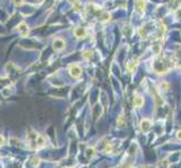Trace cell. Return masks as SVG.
<instances>
[{
	"instance_id": "e0dca14e",
	"label": "cell",
	"mask_w": 181,
	"mask_h": 168,
	"mask_svg": "<svg viewBox=\"0 0 181 168\" xmlns=\"http://www.w3.org/2000/svg\"><path fill=\"white\" fill-rule=\"evenodd\" d=\"M14 1V3L16 5V6H20L21 3H23V0H12Z\"/></svg>"
},
{
	"instance_id": "8fae6325",
	"label": "cell",
	"mask_w": 181,
	"mask_h": 168,
	"mask_svg": "<svg viewBox=\"0 0 181 168\" xmlns=\"http://www.w3.org/2000/svg\"><path fill=\"white\" fill-rule=\"evenodd\" d=\"M124 121H125L124 116H123V114H119V116H118V118H117V126H118V127H123V126H124Z\"/></svg>"
},
{
	"instance_id": "2e32d148",
	"label": "cell",
	"mask_w": 181,
	"mask_h": 168,
	"mask_svg": "<svg viewBox=\"0 0 181 168\" xmlns=\"http://www.w3.org/2000/svg\"><path fill=\"white\" fill-rule=\"evenodd\" d=\"M110 20V15L108 12H106L103 16V21H109Z\"/></svg>"
},
{
	"instance_id": "4fadbf2b",
	"label": "cell",
	"mask_w": 181,
	"mask_h": 168,
	"mask_svg": "<svg viewBox=\"0 0 181 168\" xmlns=\"http://www.w3.org/2000/svg\"><path fill=\"white\" fill-rule=\"evenodd\" d=\"M32 160H33V161H32V164H33L34 166H38V165H40V162H41V159H40L38 157H33Z\"/></svg>"
},
{
	"instance_id": "30bf717a",
	"label": "cell",
	"mask_w": 181,
	"mask_h": 168,
	"mask_svg": "<svg viewBox=\"0 0 181 168\" xmlns=\"http://www.w3.org/2000/svg\"><path fill=\"white\" fill-rule=\"evenodd\" d=\"M143 104H144V99H143L141 95H136V96L134 98V105H135L136 108H141Z\"/></svg>"
},
{
	"instance_id": "ffe728a7",
	"label": "cell",
	"mask_w": 181,
	"mask_h": 168,
	"mask_svg": "<svg viewBox=\"0 0 181 168\" xmlns=\"http://www.w3.org/2000/svg\"><path fill=\"white\" fill-rule=\"evenodd\" d=\"M177 137H178V139H180L181 140V130H179V131L177 132Z\"/></svg>"
},
{
	"instance_id": "3957f363",
	"label": "cell",
	"mask_w": 181,
	"mask_h": 168,
	"mask_svg": "<svg viewBox=\"0 0 181 168\" xmlns=\"http://www.w3.org/2000/svg\"><path fill=\"white\" fill-rule=\"evenodd\" d=\"M69 73L70 75L74 78H78L81 76V73H82V70L81 67L77 65V64H70L69 65Z\"/></svg>"
},
{
	"instance_id": "7a4b0ae2",
	"label": "cell",
	"mask_w": 181,
	"mask_h": 168,
	"mask_svg": "<svg viewBox=\"0 0 181 168\" xmlns=\"http://www.w3.org/2000/svg\"><path fill=\"white\" fill-rule=\"evenodd\" d=\"M27 141L28 146L32 149H40L45 146V139L41 134L36 132L34 130H29L27 134Z\"/></svg>"
},
{
	"instance_id": "9c48e42d",
	"label": "cell",
	"mask_w": 181,
	"mask_h": 168,
	"mask_svg": "<svg viewBox=\"0 0 181 168\" xmlns=\"http://www.w3.org/2000/svg\"><path fill=\"white\" fill-rule=\"evenodd\" d=\"M138 59H134V61H130V62H128L127 63V65H126V68H127V71L128 72H133L135 68H136V66H137V63Z\"/></svg>"
},
{
	"instance_id": "d6986e66",
	"label": "cell",
	"mask_w": 181,
	"mask_h": 168,
	"mask_svg": "<svg viewBox=\"0 0 181 168\" xmlns=\"http://www.w3.org/2000/svg\"><path fill=\"white\" fill-rule=\"evenodd\" d=\"M112 151V146L110 145H107V147H106V152H110Z\"/></svg>"
},
{
	"instance_id": "277c9868",
	"label": "cell",
	"mask_w": 181,
	"mask_h": 168,
	"mask_svg": "<svg viewBox=\"0 0 181 168\" xmlns=\"http://www.w3.org/2000/svg\"><path fill=\"white\" fill-rule=\"evenodd\" d=\"M74 36L79 39H83L87 36V29L85 27H77L74 29Z\"/></svg>"
},
{
	"instance_id": "8992f818",
	"label": "cell",
	"mask_w": 181,
	"mask_h": 168,
	"mask_svg": "<svg viewBox=\"0 0 181 168\" xmlns=\"http://www.w3.org/2000/svg\"><path fill=\"white\" fill-rule=\"evenodd\" d=\"M17 30L20 33L21 36H28V34H29V30H28V27H27V24L26 23H20L17 27Z\"/></svg>"
},
{
	"instance_id": "9a60e30c",
	"label": "cell",
	"mask_w": 181,
	"mask_h": 168,
	"mask_svg": "<svg viewBox=\"0 0 181 168\" xmlns=\"http://www.w3.org/2000/svg\"><path fill=\"white\" fill-rule=\"evenodd\" d=\"M95 149H94V148H89V149H88V150H87V155H88V156H90V157H92V156H94V155H95Z\"/></svg>"
},
{
	"instance_id": "52a82bcc",
	"label": "cell",
	"mask_w": 181,
	"mask_h": 168,
	"mask_svg": "<svg viewBox=\"0 0 181 168\" xmlns=\"http://www.w3.org/2000/svg\"><path fill=\"white\" fill-rule=\"evenodd\" d=\"M151 126H152V122H151L148 119H143V120L141 121V129H142V131H144V132H147V131L150 130Z\"/></svg>"
},
{
	"instance_id": "7c38bea8",
	"label": "cell",
	"mask_w": 181,
	"mask_h": 168,
	"mask_svg": "<svg viewBox=\"0 0 181 168\" xmlns=\"http://www.w3.org/2000/svg\"><path fill=\"white\" fill-rule=\"evenodd\" d=\"M160 87H161V90H163L164 92H166L169 90V84L166 83V82H162L161 85H160Z\"/></svg>"
},
{
	"instance_id": "ac0fdd59",
	"label": "cell",
	"mask_w": 181,
	"mask_h": 168,
	"mask_svg": "<svg viewBox=\"0 0 181 168\" xmlns=\"http://www.w3.org/2000/svg\"><path fill=\"white\" fill-rule=\"evenodd\" d=\"M3 143H5V138L2 134H0V146H2Z\"/></svg>"
},
{
	"instance_id": "5b68a950",
	"label": "cell",
	"mask_w": 181,
	"mask_h": 168,
	"mask_svg": "<svg viewBox=\"0 0 181 168\" xmlns=\"http://www.w3.org/2000/svg\"><path fill=\"white\" fill-rule=\"evenodd\" d=\"M65 47V42L61 38H56L54 42H53V48L54 50H61Z\"/></svg>"
},
{
	"instance_id": "5bb4252c",
	"label": "cell",
	"mask_w": 181,
	"mask_h": 168,
	"mask_svg": "<svg viewBox=\"0 0 181 168\" xmlns=\"http://www.w3.org/2000/svg\"><path fill=\"white\" fill-rule=\"evenodd\" d=\"M91 54H92V53H91L90 50H85V52H83V57H85V59H90V57H91Z\"/></svg>"
},
{
	"instance_id": "6da1fadb",
	"label": "cell",
	"mask_w": 181,
	"mask_h": 168,
	"mask_svg": "<svg viewBox=\"0 0 181 168\" xmlns=\"http://www.w3.org/2000/svg\"><path fill=\"white\" fill-rule=\"evenodd\" d=\"M175 65V61L171 56L165 55H157L152 63V68L157 74H165L168 73L173 66Z\"/></svg>"
},
{
	"instance_id": "ba28073f",
	"label": "cell",
	"mask_w": 181,
	"mask_h": 168,
	"mask_svg": "<svg viewBox=\"0 0 181 168\" xmlns=\"http://www.w3.org/2000/svg\"><path fill=\"white\" fill-rule=\"evenodd\" d=\"M135 7H136L137 12L143 14L144 10H145V2H144V0H137V1L135 2Z\"/></svg>"
}]
</instances>
